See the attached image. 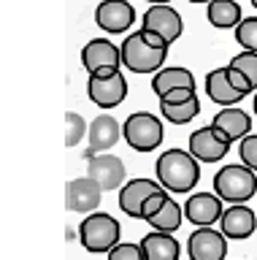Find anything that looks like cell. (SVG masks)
I'll return each mask as SVG.
<instances>
[{
    "label": "cell",
    "mask_w": 257,
    "mask_h": 260,
    "mask_svg": "<svg viewBox=\"0 0 257 260\" xmlns=\"http://www.w3.org/2000/svg\"><path fill=\"white\" fill-rule=\"evenodd\" d=\"M157 182L168 192H190L200 179V160L192 152L168 149L157 157Z\"/></svg>",
    "instance_id": "obj_1"
},
{
    "label": "cell",
    "mask_w": 257,
    "mask_h": 260,
    "mask_svg": "<svg viewBox=\"0 0 257 260\" xmlns=\"http://www.w3.org/2000/svg\"><path fill=\"white\" fill-rule=\"evenodd\" d=\"M165 57L168 46H155L143 30L127 36L122 44V65L133 73H157L165 65Z\"/></svg>",
    "instance_id": "obj_2"
},
{
    "label": "cell",
    "mask_w": 257,
    "mask_h": 260,
    "mask_svg": "<svg viewBox=\"0 0 257 260\" xmlns=\"http://www.w3.org/2000/svg\"><path fill=\"white\" fill-rule=\"evenodd\" d=\"M119 222L106 211H90L79 225V241L87 252H111L119 244Z\"/></svg>",
    "instance_id": "obj_3"
},
{
    "label": "cell",
    "mask_w": 257,
    "mask_h": 260,
    "mask_svg": "<svg viewBox=\"0 0 257 260\" xmlns=\"http://www.w3.org/2000/svg\"><path fill=\"white\" fill-rule=\"evenodd\" d=\"M214 192L222 201L246 203L257 192V171L249 166H225L219 174H214Z\"/></svg>",
    "instance_id": "obj_4"
},
{
    "label": "cell",
    "mask_w": 257,
    "mask_h": 260,
    "mask_svg": "<svg viewBox=\"0 0 257 260\" xmlns=\"http://www.w3.org/2000/svg\"><path fill=\"white\" fill-rule=\"evenodd\" d=\"M122 136L130 149L135 152H152L163 144V122L149 111H135L125 119Z\"/></svg>",
    "instance_id": "obj_5"
},
{
    "label": "cell",
    "mask_w": 257,
    "mask_h": 260,
    "mask_svg": "<svg viewBox=\"0 0 257 260\" xmlns=\"http://www.w3.org/2000/svg\"><path fill=\"white\" fill-rule=\"evenodd\" d=\"M87 95L100 109H114L127 98V81L122 71L114 73H90L87 81Z\"/></svg>",
    "instance_id": "obj_6"
},
{
    "label": "cell",
    "mask_w": 257,
    "mask_h": 260,
    "mask_svg": "<svg viewBox=\"0 0 257 260\" xmlns=\"http://www.w3.org/2000/svg\"><path fill=\"white\" fill-rule=\"evenodd\" d=\"M82 62L90 73H114L122 65V46L108 38H92L82 49Z\"/></svg>",
    "instance_id": "obj_7"
},
{
    "label": "cell",
    "mask_w": 257,
    "mask_h": 260,
    "mask_svg": "<svg viewBox=\"0 0 257 260\" xmlns=\"http://www.w3.org/2000/svg\"><path fill=\"white\" fill-rule=\"evenodd\" d=\"M187 252L190 260H225L228 257V236L214 231L211 225H203L195 233H190Z\"/></svg>",
    "instance_id": "obj_8"
},
{
    "label": "cell",
    "mask_w": 257,
    "mask_h": 260,
    "mask_svg": "<svg viewBox=\"0 0 257 260\" xmlns=\"http://www.w3.org/2000/svg\"><path fill=\"white\" fill-rule=\"evenodd\" d=\"M141 27L157 30L168 44H173V41L181 36L184 22H181V14L176 11V8H171V3H152L146 8V14H143Z\"/></svg>",
    "instance_id": "obj_9"
},
{
    "label": "cell",
    "mask_w": 257,
    "mask_h": 260,
    "mask_svg": "<svg viewBox=\"0 0 257 260\" xmlns=\"http://www.w3.org/2000/svg\"><path fill=\"white\" fill-rule=\"evenodd\" d=\"M135 22V8L127 0H103L95 8V24L106 32H125Z\"/></svg>",
    "instance_id": "obj_10"
},
{
    "label": "cell",
    "mask_w": 257,
    "mask_h": 260,
    "mask_svg": "<svg viewBox=\"0 0 257 260\" xmlns=\"http://www.w3.org/2000/svg\"><path fill=\"white\" fill-rule=\"evenodd\" d=\"M211 125H214L216 138H222L228 144L241 141L246 133H252V117L244 109H233V106H222V111L214 114Z\"/></svg>",
    "instance_id": "obj_11"
},
{
    "label": "cell",
    "mask_w": 257,
    "mask_h": 260,
    "mask_svg": "<svg viewBox=\"0 0 257 260\" xmlns=\"http://www.w3.org/2000/svg\"><path fill=\"white\" fill-rule=\"evenodd\" d=\"M87 174L103 187V192H108V190L122 187L127 171H125V162L119 160L117 154L100 152V154H95V157H90V162H87Z\"/></svg>",
    "instance_id": "obj_12"
},
{
    "label": "cell",
    "mask_w": 257,
    "mask_h": 260,
    "mask_svg": "<svg viewBox=\"0 0 257 260\" xmlns=\"http://www.w3.org/2000/svg\"><path fill=\"white\" fill-rule=\"evenodd\" d=\"M103 198V187L95 182V179L87 174L82 179H74L65 187V203L70 211H79V214H90V211L98 209V203Z\"/></svg>",
    "instance_id": "obj_13"
},
{
    "label": "cell",
    "mask_w": 257,
    "mask_h": 260,
    "mask_svg": "<svg viewBox=\"0 0 257 260\" xmlns=\"http://www.w3.org/2000/svg\"><path fill=\"white\" fill-rule=\"evenodd\" d=\"M222 214H225L222 198L216 192L214 195L211 192H195V195L187 198V203H184V217H187L192 225H198V228L219 222Z\"/></svg>",
    "instance_id": "obj_14"
},
{
    "label": "cell",
    "mask_w": 257,
    "mask_h": 260,
    "mask_svg": "<svg viewBox=\"0 0 257 260\" xmlns=\"http://www.w3.org/2000/svg\"><path fill=\"white\" fill-rule=\"evenodd\" d=\"M90 149L84 152V157L90 160L95 157V154L100 152H108L111 146H114L119 141V136H122V125L111 117V114H100V117H95L90 122Z\"/></svg>",
    "instance_id": "obj_15"
},
{
    "label": "cell",
    "mask_w": 257,
    "mask_h": 260,
    "mask_svg": "<svg viewBox=\"0 0 257 260\" xmlns=\"http://www.w3.org/2000/svg\"><path fill=\"white\" fill-rule=\"evenodd\" d=\"M157 190H163V184L152 182V179H130V182H125V187L119 190V209H122L127 217L143 219L141 217L143 201H146L149 195H155Z\"/></svg>",
    "instance_id": "obj_16"
},
{
    "label": "cell",
    "mask_w": 257,
    "mask_h": 260,
    "mask_svg": "<svg viewBox=\"0 0 257 260\" xmlns=\"http://www.w3.org/2000/svg\"><path fill=\"white\" fill-rule=\"evenodd\" d=\"M222 233L233 241H244L254 233L257 228V214L244 203H233V206L222 214Z\"/></svg>",
    "instance_id": "obj_17"
},
{
    "label": "cell",
    "mask_w": 257,
    "mask_h": 260,
    "mask_svg": "<svg viewBox=\"0 0 257 260\" xmlns=\"http://www.w3.org/2000/svg\"><path fill=\"white\" fill-rule=\"evenodd\" d=\"M228 149H230V144L222 141V138H216L214 125H206V127H200V130H195V133L190 136V152L195 154L200 162L222 160L225 154H228Z\"/></svg>",
    "instance_id": "obj_18"
},
{
    "label": "cell",
    "mask_w": 257,
    "mask_h": 260,
    "mask_svg": "<svg viewBox=\"0 0 257 260\" xmlns=\"http://www.w3.org/2000/svg\"><path fill=\"white\" fill-rule=\"evenodd\" d=\"M206 95L211 98L216 106H236L241 98H246L244 92H238V89L233 87V81L228 76V65L214 68L206 76Z\"/></svg>",
    "instance_id": "obj_19"
},
{
    "label": "cell",
    "mask_w": 257,
    "mask_h": 260,
    "mask_svg": "<svg viewBox=\"0 0 257 260\" xmlns=\"http://www.w3.org/2000/svg\"><path fill=\"white\" fill-rule=\"evenodd\" d=\"M141 247H143L146 260H179V252H181L179 241H176L168 231L146 233L141 239Z\"/></svg>",
    "instance_id": "obj_20"
},
{
    "label": "cell",
    "mask_w": 257,
    "mask_h": 260,
    "mask_svg": "<svg viewBox=\"0 0 257 260\" xmlns=\"http://www.w3.org/2000/svg\"><path fill=\"white\" fill-rule=\"evenodd\" d=\"M179 87H190L195 89V76L187 68H179V65H171V68H160L152 79V89L157 95H165L168 89H179Z\"/></svg>",
    "instance_id": "obj_21"
},
{
    "label": "cell",
    "mask_w": 257,
    "mask_h": 260,
    "mask_svg": "<svg viewBox=\"0 0 257 260\" xmlns=\"http://www.w3.org/2000/svg\"><path fill=\"white\" fill-rule=\"evenodd\" d=\"M206 19L211 22V27H216V30L238 27L241 6L236 0H211V3H208V11H206Z\"/></svg>",
    "instance_id": "obj_22"
},
{
    "label": "cell",
    "mask_w": 257,
    "mask_h": 260,
    "mask_svg": "<svg viewBox=\"0 0 257 260\" xmlns=\"http://www.w3.org/2000/svg\"><path fill=\"white\" fill-rule=\"evenodd\" d=\"M181 219H184V206H179L173 198H168L163 206H160V211H155L146 222L155 228V231H168V233H173V231H179V225H181Z\"/></svg>",
    "instance_id": "obj_23"
},
{
    "label": "cell",
    "mask_w": 257,
    "mask_h": 260,
    "mask_svg": "<svg viewBox=\"0 0 257 260\" xmlns=\"http://www.w3.org/2000/svg\"><path fill=\"white\" fill-rule=\"evenodd\" d=\"M200 111V101L198 95H192L190 101H181V103H163L160 101V114L171 122V125H187L190 119H195Z\"/></svg>",
    "instance_id": "obj_24"
},
{
    "label": "cell",
    "mask_w": 257,
    "mask_h": 260,
    "mask_svg": "<svg viewBox=\"0 0 257 260\" xmlns=\"http://www.w3.org/2000/svg\"><path fill=\"white\" fill-rule=\"evenodd\" d=\"M236 41L249 52H257V16H249V19H241L236 27Z\"/></svg>",
    "instance_id": "obj_25"
},
{
    "label": "cell",
    "mask_w": 257,
    "mask_h": 260,
    "mask_svg": "<svg viewBox=\"0 0 257 260\" xmlns=\"http://www.w3.org/2000/svg\"><path fill=\"white\" fill-rule=\"evenodd\" d=\"M65 125H68V133H65V144L68 146H76L79 141H82L84 133H90V125L82 119V114L76 111H68L65 114Z\"/></svg>",
    "instance_id": "obj_26"
},
{
    "label": "cell",
    "mask_w": 257,
    "mask_h": 260,
    "mask_svg": "<svg viewBox=\"0 0 257 260\" xmlns=\"http://www.w3.org/2000/svg\"><path fill=\"white\" fill-rule=\"evenodd\" d=\"M230 65H236L238 71H244L249 81H252V89H257V52H249V49H244L241 54H236L230 60Z\"/></svg>",
    "instance_id": "obj_27"
},
{
    "label": "cell",
    "mask_w": 257,
    "mask_h": 260,
    "mask_svg": "<svg viewBox=\"0 0 257 260\" xmlns=\"http://www.w3.org/2000/svg\"><path fill=\"white\" fill-rule=\"evenodd\" d=\"M108 260H146V255H143V247H141V244L119 241L117 247L108 252Z\"/></svg>",
    "instance_id": "obj_28"
},
{
    "label": "cell",
    "mask_w": 257,
    "mask_h": 260,
    "mask_svg": "<svg viewBox=\"0 0 257 260\" xmlns=\"http://www.w3.org/2000/svg\"><path fill=\"white\" fill-rule=\"evenodd\" d=\"M241 160H244V166H249L252 171H257V133H246L241 138Z\"/></svg>",
    "instance_id": "obj_29"
},
{
    "label": "cell",
    "mask_w": 257,
    "mask_h": 260,
    "mask_svg": "<svg viewBox=\"0 0 257 260\" xmlns=\"http://www.w3.org/2000/svg\"><path fill=\"white\" fill-rule=\"evenodd\" d=\"M165 201H168V192H165V187H163V190H157L155 195H149V198L143 201L141 217H143V219H149L152 214H155V211H160V206H163Z\"/></svg>",
    "instance_id": "obj_30"
},
{
    "label": "cell",
    "mask_w": 257,
    "mask_h": 260,
    "mask_svg": "<svg viewBox=\"0 0 257 260\" xmlns=\"http://www.w3.org/2000/svg\"><path fill=\"white\" fill-rule=\"evenodd\" d=\"M228 76H230L233 87H236L238 92H244V95H249V92H252V81H249V76H246L244 71H238L236 65H228Z\"/></svg>",
    "instance_id": "obj_31"
},
{
    "label": "cell",
    "mask_w": 257,
    "mask_h": 260,
    "mask_svg": "<svg viewBox=\"0 0 257 260\" xmlns=\"http://www.w3.org/2000/svg\"><path fill=\"white\" fill-rule=\"evenodd\" d=\"M192 95H195V89L179 87V89H168L165 95H160V101H163V103H181V101H190Z\"/></svg>",
    "instance_id": "obj_32"
},
{
    "label": "cell",
    "mask_w": 257,
    "mask_h": 260,
    "mask_svg": "<svg viewBox=\"0 0 257 260\" xmlns=\"http://www.w3.org/2000/svg\"><path fill=\"white\" fill-rule=\"evenodd\" d=\"M149 3H171V0H149Z\"/></svg>",
    "instance_id": "obj_33"
},
{
    "label": "cell",
    "mask_w": 257,
    "mask_h": 260,
    "mask_svg": "<svg viewBox=\"0 0 257 260\" xmlns=\"http://www.w3.org/2000/svg\"><path fill=\"white\" fill-rule=\"evenodd\" d=\"M190 3H211V0H190Z\"/></svg>",
    "instance_id": "obj_34"
},
{
    "label": "cell",
    "mask_w": 257,
    "mask_h": 260,
    "mask_svg": "<svg viewBox=\"0 0 257 260\" xmlns=\"http://www.w3.org/2000/svg\"><path fill=\"white\" fill-rule=\"evenodd\" d=\"M254 114H257V92H254Z\"/></svg>",
    "instance_id": "obj_35"
},
{
    "label": "cell",
    "mask_w": 257,
    "mask_h": 260,
    "mask_svg": "<svg viewBox=\"0 0 257 260\" xmlns=\"http://www.w3.org/2000/svg\"><path fill=\"white\" fill-rule=\"evenodd\" d=\"M252 6H254V8H257V0H252Z\"/></svg>",
    "instance_id": "obj_36"
}]
</instances>
